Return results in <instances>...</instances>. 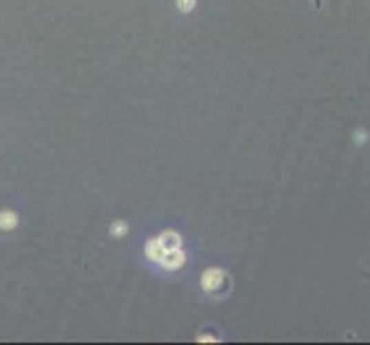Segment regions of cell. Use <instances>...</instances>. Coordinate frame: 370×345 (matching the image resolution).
Wrapping results in <instances>:
<instances>
[{
    "label": "cell",
    "instance_id": "cell-1",
    "mask_svg": "<svg viewBox=\"0 0 370 345\" xmlns=\"http://www.w3.org/2000/svg\"><path fill=\"white\" fill-rule=\"evenodd\" d=\"M228 283V274L224 272V269H219V267H210V269H205L203 276H200V286H203L205 293H219L221 288H224Z\"/></svg>",
    "mask_w": 370,
    "mask_h": 345
},
{
    "label": "cell",
    "instance_id": "cell-6",
    "mask_svg": "<svg viewBox=\"0 0 370 345\" xmlns=\"http://www.w3.org/2000/svg\"><path fill=\"white\" fill-rule=\"evenodd\" d=\"M111 235L113 238H124V235H129V226H127V221H113L111 223Z\"/></svg>",
    "mask_w": 370,
    "mask_h": 345
},
{
    "label": "cell",
    "instance_id": "cell-3",
    "mask_svg": "<svg viewBox=\"0 0 370 345\" xmlns=\"http://www.w3.org/2000/svg\"><path fill=\"white\" fill-rule=\"evenodd\" d=\"M159 244L166 249V251H171V249H179L182 247V235L177 233V230H164V233L159 235Z\"/></svg>",
    "mask_w": 370,
    "mask_h": 345
},
{
    "label": "cell",
    "instance_id": "cell-4",
    "mask_svg": "<svg viewBox=\"0 0 370 345\" xmlns=\"http://www.w3.org/2000/svg\"><path fill=\"white\" fill-rule=\"evenodd\" d=\"M14 228H19V214L14 209H0V230L10 233Z\"/></svg>",
    "mask_w": 370,
    "mask_h": 345
},
{
    "label": "cell",
    "instance_id": "cell-2",
    "mask_svg": "<svg viewBox=\"0 0 370 345\" xmlns=\"http://www.w3.org/2000/svg\"><path fill=\"white\" fill-rule=\"evenodd\" d=\"M184 262H186V253L182 251V247H179V249H171V251H166V255L161 258L159 265L164 269H168V272H175V269L184 267Z\"/></svg>",
    "mask_w": 370,
    "mask_h": 345
},
{
    "label": "cell",
    "instance_id": "cell-5",
    "mask_svg": "<svg viewBox=\"0 0 370 345\" xmlns=\"http://www.w3.org/2000/svg\"><path fill=\"white\" fill-rule=\"evenodd\" d=\"M145 255H147V258H150L152 262H157V265H159L161 258L166 255V249L159 244L157 238H154V240H150V242L145 244Z\"/></svg>",
    "mask_w": 370,
    "mask_h": 345
},
{
    "label": "cell",
    "instance_id": "cell-7",
    "mask_svg": "<svg viewBox=\"0 0 370 345\" xmlns=\"http://www.w3.org/2000/svg\"><path fill=\"white\" fill-rule=\"evenodd\" d=\"M175 5H177V12H182V14H189V12L196 10L198 0H175Z\"/></svg>",
    "mask_w": 370,
    "mask_h": 345
}]
</instances>
